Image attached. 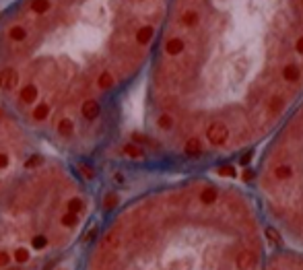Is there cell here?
<instances>
[{
  "label": "cell",
  "mask_w": 303,
  "mask_h": 270,
  "mask_svg": "<svg viewBox=\"0 0 303 270\" xmlns=\"http://www.w3.org/2000/svg\"><path fill=\"white\" fill-rule=\"evenodd\" d=\"M303 97V0H167L101 180L250 161Z\"/></svg>",
  "instance_id": "cell-1"
},
{
  "label": "cell",
  "mask_w": 303,
  "mask_h": 270,
  "mask_svg": "<svg viewBox=\"0 0 303 270\" xmlns=\"http://www.w3.org/2000/svg\"><path fill=\"white\" fill-rule=\"evenodd\" d=\"M101 173L40 143L0 105V270H72Z\"/></svg>",
  "instance_id": "cell-4"
},
{
  "label": "cell",
  "mask_w": 303,
  "mask_h": 270,
  "mask_svg": "<svg viewBox=\"0 0 303 270\" xmlns=\"http://www.w3.org/2000/svg\"><path fill=\"white\" fill-rule=\"evenodd\" d=\"M101 184L72 270H264L274 248L247 186L221 171Z\"/></svg>",
  "instance_id": "cell-3"
},
{
  "label": "cell",
  "mask_w": 303,
  "mask_h": 270,
  "mask_svg": "<svg viewBox=\"0 0 303 270\" xmlns=\"http://www.w3.org/2000/svg\"><path fill=\"white\" fill-rule=\"evenodd\" d=\"M250 163L243 184L272 244L303 252V97Z\"/></svg>",
  "instance_id": "cell-5"
},
{
  "label": "cell",
  "mask_w": 303,
  "mask_h": 270,
  "mask_svg": "<svg viewBox=\"0 0 303 270\" xmlns=\"http://www.w3.org/2000/svg\"><path fill=\"white\" fill-rule=\"evenodd\" d=\"M165 8L167 0L0 2V105L52 151L99 171Z\"/></svg>",
  "instance_id": "cell-2"
},
{
  "label": "cell",
  "mask_w": 303,
  "mask_h": 270,
  "mask_svg": "<svg viewBox=\"0 0 303 270\" xmlns=\"http://www.w3.org/2000/svg\"><path fill=\"white\" fill-rule=\"evenodd\" d=\"M264 270H303V252L274 246Z\"/></svg>",
  "instance_id": "cell-6"
},
{
  "label": "cell",
  "mask_w": 303,
  "mask_h": 270,
  "mask_svg": "<svg viewBox=\"0 0 303 270\" xmlns=\"http://www.w3.org/2000/svg\"><path fill=\"white\" fill-rule=\"evenodd\" d=\"M0 2H4V0H0Z\"/></svg>",
  "instance_id": "cell-7"
}]
</instances>
